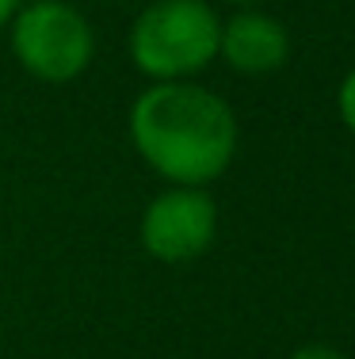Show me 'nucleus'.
I'll use <instances>...</instances> for the list:
<instances>
[{"mask_svg":"<svg viewBox=\"0 0 355 359\" xmlns=\"http://www.w3.org/2000/svg\"><path fill=\"white\" fill-rule=\"evenodd\" d=\"M15 8H20V0H0V31H4L8 23H12Z\"/></svg>","mask_w":355,"mask_h":359,"instance_id":"6e6552de","label":"nucleus"},{"mask_svg":"<svg viewBox=\"0 0 355 359\" xmlns=\"http://www.w3.org/2000/svg\"><path fill=\"white\" fill-rule=\"evenodd\" d=\"M225 4H260V0H225Z\"/></svg>","mask_w":355,"mask_h":359,"instance_id":"1a4fd4ad","label":"nucleus"},{"mask_svg":"<svg viewBox=\"0 0 355 359\" xmlns=\"http://www.w3.org/2000/svg\"><path fill=\"white\" fill-rule=\"evenodd\" d=\"M218 237V203L207 187L172 184L149 199L141 215V245L160 264H188Z\"/></svg>","mask_w":355,"mask_h":359,"instance_id":"20e7f679","label":"nucleus"},{"mask_svg":"<svg viewBox=\"0 0 355 359\" xmlns=\"http://www.w3.org/2000/svg\"><path fill=\"white\" fill-rule=\"evenodd\" d=\"M286 54H291V39L286 27L267 12L244 8V12L230 15L222 23V39H218V57H225V65L237 73H275L283 69Z\"/></svg>","mask_w":355,"mask_h":359,"instance_id":"39448f33","label":"nucleus"},{"mask_svg":"<svg viewBox=\"0 0 355 359\" xmlns=\"http://www.w3.org/2000/svg\"><path fill=\"white\" fill-rule=\"evenodd\" d=\"M336 111H340L344 126L355 134V69L340 81V92H336Z\"/></svg>","mask_w":355,"mask_h":359,"instance_id":"423d86ee","label":"nucleus"},{"mask_svg":"<svg viewBox=\"0 0 355 359\" xmlns=\"http://www.w3.org/2000/svg\"><path fill=\"white\" fill-rule=\"evenodd\" d=\"M130 142L160 180L207 187L237 153V118L195 81H153L130 107Z\"/></svg>","mask_w":355,"mask_h":359,"instance_id":"f257e3e1","label":"nucleus"},{"mask_svg":"<svg viewBox=\"0 0 355 359\" xmlns=\"http://www.w3.org/2000/svg\"><path fill=\"white\" fill-rule=\"evenodd\" d=\"M291 359H348V355L336 352V348H328V344H306V348H298Z\"/></svg>","mask_w":355,"mask_h":359,"instance_id":"0eeeda50","label":"nucleus"},{"mask_svg":"<svg viewBox=\"0 0 355 359\" xmlns=\"http://www.w3.org/2000/svg\"><path fill=\"white\" fill-rule=\"evenodd\" d=\"M8 27L15 62L35 81H77L96 57L92 23L65 0H27V8H15Z\"/></svg>","mask_w":355,"mask_h":359,"instance_id":"7ed1b4c3","label":"nucleus"},{"mask_svg":"<svg viewBox=\"0 0 355 359\" xmlns=\"http://www.w3.org/2000/svg\"><path fill=\"white\" fill-rule=\"evenodd\" d=\"M222 20L210 0H153L130 27V62L149 81H191L218 57Z\"/></svg>","mask_w":355,"mask_h":359,"instance_id":"f03ea898","label":"nucleus"}]
</instances>
